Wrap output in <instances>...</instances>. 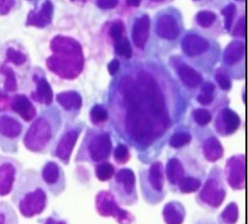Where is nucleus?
Listing matches in <instances>:
<instances>
[{
  "mask_svg": "<svg viewBox=\"0 0 248 224\" xmlns=\"http://www.w3.org/2000/svg\"><path fill=\"white\" fill-rule=\"evenodd\" d=\"M195 224H216V223L212 220H209V219H202V220H199Z\"/></svg>",
  "mask_w": 248,
  "mask_h": 224,
  "instance_id": "nucleus-52",
  "label": "nucleus"
},
{
  "mask_svg": "<svg viewBox=\"0 0 248 224\" xmlns=\"http://www.w3.org/2000/svg\"><path fill=\"white\" fill-rule=\"evenodd\" d=\"M148 185L157 193H161L164 188V169L160 161L154 162L146 172Z\"/></svg>",
  "mask_w": 248,
  "mask_h": 224,
  "instance_id": "nucleus-25",
  "label": "nucleus"
},
{
  "mask_svg": "<svg viewBox=\"0 0 248 224\" xmlns=\"http://www.w3.org/2000/svg\"><path fill=\"white\" fill-rule=\"evenodd\" d=\"M28 61L27 54L14 43L0 46V88L6 93H15L19 87L17 70Z\"/></svg>",
  "mask_w": 248,
  "mask_h": 224,
  "instance_id": "nucleus-4",
  "label": "nucleus"
},
{
  "mask_svg": "<svg viewBox=\"0 0 248 224\" xmlns=\"http://www.w3.org/2000/svg\"><path fill=\"white\" fill-rule=\"evenodd\" d=\"M114 49L119 55H122L126 58H130L133 54V50H132L130 42L126 38H123V37L115 42Z\"/></svg>",
  "mask_w": 248,
  "mask_h": 224,
  "instance_id": "nucleus-38",
  "label": "nucleus"
},
{
  "mask_svg": "<svg viewBox=\"0 0 248 224\" xmlns=\"http://www.w3.org/2000/svg\"><path fill=\"white\" fill-rule=\"evenodd\" d=\"M108 111L101 105L94 106L90 111V119L92 123H103L108 119Z\"/></svg>",
  "mask_w": 248,
  "mask_h": 224,
  "instance_id": "nucleus-36",
  "label": "nucleus"
},
{
  "mask_svg": "<svg viewBox=\"0 0 248 224\" xmlns=\"http://www.w3.org/2000/svg\"><path fill=\"white\" fill-rule=\"evenodd\" d=\"M58 104L67 111L78 110L81 106V97L75 91H64L56 95Z\"/></svg>",
  "mask_w": 248,
  "mask_h": 224,
  "instance_id": "nucleus-29",
  "label": "nucleus"
},
{
  "mask_svg": "<svg viewBox=\"0 0 248 224\" xmlns=\"http://www.w3.org/2000/svg\"><path fill=\"white\" fill-rule=\"evenodd\" d=\"M214 84L211 82H204L202 86L201 94L197 97V100L202 105H209L213 100Z\"/></svg>",
  "mask_w": 248,
  "mask_h": 224,
  "instance_id": "nucleus-35",
  "label": "nucleus"
},
{
  "mask_svg": "<svg viewBox=\"0 0 248 224\" xmlns=\"http://www.w3.org/2000/svg\"><path fill=\"white\" fill-rule=\"evenodd\" d=\"M181 47L188 56H196L203 53L209 48L208 42L195 34H189L182 40Z\"/></svg>",
  "mask_w": 248,
  "mask_h": 224,
  "instance_id": "nucleus-20",
  "label": "nucleus"
},
{
  "mask_svg": "<svg viewBox=\"0 0 248 224\" xmlns=\"http://www.w3.org/2000/svg\"><path fill=\"white\" fill-rule=\"evenodd\" d=\"M244 174L243 154L231 157L226 165V176L231 187L234 189H243Z\"/></svg>",
  "mask_w": 248,
  "mask_h": 224,
  "instance_id": "nucleus-15",
  "label": "nucleus"
},
{
  "mask_svg": "<svg viewBox=\"0 0 248 224\" xmlns=\"http://www.w3.org/2000/svg\"><path fill=\"white\" fill-rule=\"evenodd\" d=\"M126 2H127V4H128L129 6L137 7V6H139V5H140V0H126Z\"/></svg>",
  "mask_w": 248,
  "mask_h": 224,
  "instance_id": "nucleus-51",
  "label": "nucleus"
},
{
  "mask_svg": "<svg viewBox=\"0 0 248 224\" xmlns=\"http://www.w3.org/2000/svg\"><path fill=\"white\" fill-rule=\"evenodd\" d=\"M25 126L21 119L10 111H0V150L15 154L23 137Z\"/></svg>",
  "mask_w": 248,
  "mask_h": 224,
  "instance_id": "nucleus-7",
  "label": "nucleus"
},
{
  "mask_svg": "<svg viewBox=\"0 0 248 224\" xmlns=\"http://www.w3.org/2000/svg\"><path fill=\"white\" fill-rule=\"evenodd\" d=\"M136 82L143 95L144 104H146L150 114L163 127L168 128L170 124V115L162 90L154 78L149 73L142 71L138 74Z\"/></svg>",
  "mask_w": 248,
  "mask_h": 224,
  "instance_id": "nucleus-5",
  "label": "nucleus"
},
{
  "mask_svg": "<svg viewBox=\"0 0 248 224\" xmlns=\"http://www.w3.org/2000/svg\"><path fill=\"white\" fill-rule=\"evenodd\" d=\"M194 120L201 126L206 125L211 121V114L204 109H197L193 112Z\"/></svg>",
  "mask_w": 248,
  "mask_h": 224,
  "instance_id": "nucleus-42",
  "label": "nucleus"
},
{
  "mask_svg": "<svg viewBox=\"0 0 248 224\" xmlns=\"http://www.w3.org/2000/svg\"><path fill=\"white\" fill-rule=\"evenodd\" d=\"M9 109L24 122H31L37 114L32 101L26 95L20 93H16L10 97Z\"/></svg>",
  "mask_w": 248,
  "mask_h": 224,
  "instance_id": "nucleus-14",
  "label": "nucleus"
},
{
  "mask_svg": "<svg viewBox=\"0 0 248 224\" xmlns=\"http://www.w3.org/2000/svg\"><path fill=\"white\" fill-rule=\"evenodd\" d=\"M191 135L187 132H177L174 133L170 139V145L171 147H181L191 142Z\"/></svg>",
  "mask_w": 248,
  "mask_h": 224,
  "instance_id": "nucleus-37",
  "label": "nucleus"
},
{
  "mask_svg": "<svg viewBox=\"0 0 248 224\" xmlns=\"http://www.w3.org/2000/svg\"><path fill=\"white\" fill-rule=\"evenodd\" d=\"M117 5V0H97V6L101 9H112Z\"/></svg>",
  "mask_w": 248,
  "mask_h": 224,
  "instance_id": "nucleus-48",
  "label": "nucleus"
},
{
  "mask_svg": "<svg viewBox=\"0 0 248 224\" xmlns=\"http://www.w3.org/2000/svg\"><path fill=\"white\" fill-rule=\"evenodd\" d=\"M53 14V5L49 0H46L39 10H32L28 13L25 25L43 28L50 23Z\"/></svg>",
  "mask_w": 248,
  "mask_h": 224,
  "instance_id": "nucleus-18",
  "label": "nucleus"
},
{
  "mask_svg": "<svg viewBox=\"0 0 248 224\" xmlns=\"http://www.w3.org/2000/svg\"><path fill=\"white\" fill-rule=\"evenodd\" d=\"M216 19V15L210 11H202L197 15V22L202 27H209Z\"/></svg>",
  "mask_w": 248,
  "mask_h": 224,
  "instance_id": "nucleus-39",
  "label": "nucleus"
},
{
  "mask_svg": "<svg viewBox=\"0 0 248 224\" xmlns=\"http://www.w3.org/2000/svg\"><path fill=\"white\" fill-rule=\"evenodd\" d=\"M202 151L204 157L210 161L215 162L219 160L224 153V149L220 142L214 136H210L202 144Z\"/></svg>",
  "mask_w": 248,
  "mask_h": 224,
  "instance_id": "nucleus-26",
  "label": "nucleus"
},
{
  "mask_svg": "<svg viewBox=\"0 0 248 224\" xmlns=\"http://www.w3.org/2000/svg\"><path fill=\"white\" fill-rule=\"evenodd\" d=\"M113 182L116 184V191L121 202L125 204H133L137 200L135 188L136 178L132 170L127 168L120 169L115 174Z\"/></svg>",
  "mask_w": 248,
  "mask_h": 224,
  "instance_id": "nucleus-12",
  "label": "nucleus"
},
{
  "mask_svg": "<svg viewBox=\"0 0 248 224\" xmlns=\"http://www.w3.org/2000/svg\"><path fill=\"white\" fill-rule=\"evenodd\" d=\"M119 69V61L117 59H113L109 62L108 66V73L110 75H114L117 73Z\"/></svg>",
  "mask_w": 248,
  "mask_h": 224,
  "instance_id": "nucleus-49",
  "label": "nucleus"
},
{
  "mask_svg": "<svg viewBox=\"0 0 248 224\" xmlns=\"http://www.w3.org/2000/svg\"><path fill=\"white\" fill-rule=\"evenodd\" d=\"M225 196L226 188L221 179V172L218 168H215L205 181L200 193V199L209 207L218 208L223 203Z\"/></svg>",
  "mask_w": 248,
  "mask_h": 224,
  "instance_id": "nucleus-10",
  "label": "nucleus"
},
{
  "mask_svg": "<svg viewBox=\"0 0 248 224\" xmlns=\"http://www.w3.org/2000/svg\"><path fill=\"white\" fill-rule=\"evenodd\" d=\"M34 81L36 82V88L31 92V100L43 104L49 105L53 100L52 89L45 78L34 76Z\"/></svg>",
  "mask_w": 248,
  "mask_h": 224,
  "instance_id": "nucleus-21",
  "label": "nucleus"
},
{
  "mask_svg": "<svg viewBox=\"0 0 248 224\" xmlns=\"http://www.w3.org/2000/svg\"><path fill=\"white\" fill-rule=\"evenodd\" d=\"M240 125V118L236 112L230 109H224L216 119V130L224 136L234 133Z\"/></svg>",
  "mask_w": 248,
  "mask_h": 224,
  "instance_id": "nucleus-19",
  "label": "nucleus"
},
{
  "mask_svg": "<svg viewBox=\"0 0 248 224\" xmlns=\"http://www.w3.org/2000/svg\"><path fill=\"white\" fill-rule=\"evenodd\" d=\"M114 172H115V170H114L113 165H111L110 163H108V162L98 165L95 170L96 176L101 181H106V180L110 179L111 176L114 175Z\"/></svg>",
  "mask_w": 248,
  "mask_h": 224,
  "instance_id": "nucleus-34",
  "label": "nucleus"
},
{
  "mask_svg": "<svg viewBox=\"0 0 248 224\" xmlns=\"http://www.w3.org/2000/svg\"><path fill=\"white\" fill-rule=\"evenodd\" d=\"M19 0H0V16H5L18 8Z\"/></svg>",
  "mask_w": 248,
  "mask_h": 224,
  "instance_id": "nucleus-41",
  "label": "nucleus"
},
{
  "mask_svg": "<svg viewBox=\"0 0 248 224\" xmlns=\"http://www.w3.org/2000/svg\"><path fill=\"white\" fill-rule=\"evenodd\" d=\"M157 34L164 39H175L179 34V27L176 20L169 15L160 16L157 21Z\"/></svg>",
  "mask_w": 248,
  "mask_h": 224,
  "instance_id": "nucleus-22",
  "label": "nucleus"
},
{
  "mask_svg": "<svg viewBox=\"0 0 248 224\" xmlns=\"http://www.w3.org/2000/svg\"><path fill=\"white\" fill-rule=\"evenodd\" d=\"M123 31H124V24L121 20H116L113 22V24L110 27V36L111 38L116 42L119 39L122 38L123 35Z\"/></svg>",
  "mask_w": 248,
  "mask_h": 224,
  "instance_id": "nucleus-44",
  "label": "nucleus"
},
{
  "mask_svg": "<svg viewBox=\"0 0 248 224\" xmlns=\"http://www.w3.org/2000/svg\"><path fill=\"white\" fill-rule=\"evenodd\" d=\"M58 117L45 112L34 118L25 131L22 141L25 148L34 153H45L59 129Z\"/></svg>",
  "mask_w": 248,
  "mask_h": 224,
  "instance_id": "nucleus-3",
  "label": "nucleus"
},
{
  "mask_svg": "<svg viewBox=\"0 0 248 224\" xmlns=\"http://www.w3.org/2000/svg\"><path fill=\"white\" fill-rule=\"evenodd\" d=\"M10 97L8 93L0 88V111H7L9 108Z\"/></svg>",
  "mask_w": 248,
  "mask_h": 224,
  "instance_id": "nucleus-47",
  "label": "nucleus"
},
{
  "mask_svg": "<svg viewBox=\"0 0 248 224\" xmlns=\"http://www.w3.org/2000/svg\"><path fill=\"white\" fill-rule=\"evenodd\" d=\"M0 224H18L15 208L6 201H0Z\"/></svg>",
  "mask_w": 248,
  "mask_h": 224,
  "instance_id": "nucleus-31",
  "label": "nucleus"
},
{
  "mask_svg": "<svg viewBox=\"0 0 248 224\" xmlns=\"http://www.w3.org/2000/svg\"><path fill=\"white\" fill-rule=\"evenodd\" d=\"M234 14H235V5L234 4H229L222 10V15L225 17V27L228 30L231 28V26L232 24Z\"/></svg>",
  "mask_w": 248,
  "mask_h": 224,
  "instance_id": "nucleus-43",
  "label": "nucleus"
},
{
  "mask_svg": "<svg viewBox=\"0 0 248 224\" xmlns=\"http://www.w3.org/2000/svg\"><path fill=\"white\" fill-rule=\"evenodd\" d=\"M162 214L166 224H182L186 216V210L181 203L170 202L165 206Z\"/></svg>",
  "mask_w": 248,
  "mask_h": 224,
  "instance_id": "nucleus-24",
  "label": "nucleus"
},
{
  "mask_svg": "<svg viewBox=\"0 0 248 224\" xmlns=\"http://www.w3.org/2000/svg\"><path fill=\"white\" fill-rule=\"evenodd\" d=\"M178 75H179L182 82L190 88L197 87L202 81V76L196 70H194L192 67L185 65V64L179 66Z\"/></svg>",
  "mask_w": 248,
  "mask_h": 224,
  "instance_id": "nucleus-28",
  "label": "nucleus"
},
{
  "mask_svg": "<svg viewBox=\"0 0 248 224\" xmlns=\"http://www.w3.org/2000/svg\"><path fill=\"white\" fill-rule=\"evenodd\" d=\"M125 130L128 136L138 144H148L155 136L154 123L145 112L143 106H127Z\"/></svg>",
  "mask_w": 248,
  "mask_h": 224,
  "instance_id": "nucleus-6",
  "label": "nucleus"
},
{
  "mask_svg": "<svg viewBox=\"0 0 248 224\" xmlns=\"http://www.w3.org/2000/svg\"><path fill=\"white\" fill-rule=\"evenodd\" d=\"M113 156H114V160L119 164H124L128 162L130 158V152L128 147L123 144H117V146L114 149Z\"/></svg>",
  "mask_w": 248,
  "mask_h": 224,
  "instance_id": "nucleus-40",
  "label": "nucleus"
},
{
  "mask_svg": "<svg viewBox=\"0 0 248 224\" xmlns=\"http://www.w3.org/2000/svg\"><path fill=\"white\" fill-rule=\"evenodd\" d=\"M43 224H67L64 220H61V219H57L55 217H52V216H49L47 218H46L43 222Z\"/></svg>",
  "mask_w": 248,
  "mask_h": 224,
  "instance_id": "nucleus-50",
  "label": "nucleus"
},
{
  "mask_svg": "<svg viewBox=\"0 0 248 224\" xmlns=\"http://www.w3.org/2000/svg\"><path fill=\"white\" fill-rule=\"evenodd\" d=\"M119 91L124 99L125 106H143L144 98L136 80L131 77H124L119 82Z\"/></svg>",
  "mask_w": 248,
  "mask_h": 224,
  "instance_id": "nucleus-16",
  "label": "nucleus"
},
{
  "mask_svg": "<svg viewBox=\"0 0 248 224\" xmlns=\"http://www.w3.org/2000/svg\"><path fill=\"white\" fill-rule=\"evenodd\" d=\"M153 1H157V2H160V1H163V0H153Z\"/></svg>",
  "mask_w": 248,
  "mask_h": 224,
  "instance_id": "nucleus-53",
  "label": "nucleus"
},
{
  "mask_svg": "<svg viewBox=\"0 0 248 224\" xmlns=\"http://www.w3.org/2000/svg\"><path fill=\"white\" fill-rule=\"evenodd\" d=\"M50 48L55 53L46 60V66L51 72L65 79L78 75L82 68V56L77 42L58 36L51 41Z\"/></svg>",
  "mask_w": 248,
  "mask_h": 224,
  "instance_id": "nucleus-2",
  "label": "nucleus"
},
{
  "mask_svg": "<svg viewBox=\"0 0 248 224\" xmlns=\"http://www.w3.org/2000/svg\"><path fill=\"white\" fill-rule=\"evenodd\" d=\"M149 27H150V19L148 16L144 15L140 18L137 19L133 31H132V38L134 44L138 47L142 48L148 39L149 35Z\"/></svg>",
  "mask_w": 248,
  "mask_h": 224,
  "instance_id": "nucleus-23",
  "label": "nucleus"
},
{
  "mask_svg": "<svg viewBox=\"0 0 248 224\" xmlns=\"http://www.w3.org/2000/svg\"><path fill=\"white\" fill-rule=\"evenodd\" d=\"M11 200L25 218L41 214L46 208L47 196L40 174L32 169L22 171L11 192Z\"/></svg>",
  "mask_w": 248,
  "mask_h": 224,
  "instance_id": "nucleus-1",
  "label": "nucleus"
},
{
  "mask_svg": "<svg viewBox=\"0 0 248 224\" xmlns=\"http://www.w3.org/2000/svg\"><path fill=\"white\" fill-rule=\"evenodd\" d=\"M79 133H80L79 127L71 128L67 132H65L63 136L60 138L59 142L57 143L54 148V152H53L54 156L59 158L63 163L67 164L70 159L72 150L75 146V144L78 138Z\"/></svg>",
  "mask_w": 248,
  "mask_h": 224,
  "instance_id": "nucleus-17",
  "label": "nucleus"
},
{
  "mask_svg": "<svg viewBox=\"0 0 248 224\" xmlns=\"http://www.w3.org/2000/svg\"><path fill=\"white\" fill-rule=\"evenodd\" d=\"M216 80L218 81L219 86L224 89V90H229L232 87V82L231 80L223 74H217L216 75Z\"/></svg>",
  "mask_w": 248,
  "mask_h": 224,
  "instance_id": "nucleus-45",
  "label": "nucleus"
},
{
  "mask_svg": "<svg viewBox=\"0 0 248 224\" xmlns=\"http://www.w3.org/2000/svg\"><path fill=\"white\" fill-rule=\"evenodd\" d=\"M96 209L102 216L113 217L118 224H134V216L122 209L115 202L113 195L108 191H101L96 196Z\"/></svg>",
  "mask_w": 248,
  "mask_h": 224,
  "instance_id": "nucleus-8",
  "label": "nucleus"
},
{
  "mask_svg": "<svg viewBox=\"0 0 248 224\" xmlns=\"http://www.w3.org/2000/svg\"><path fill=\"white\" fill-rule=\"evenodd\" d=\"M72 1H74V0H72Z\"/></svg>",
  "mask_w": 248,
  "mask_h": 224,
  "instance_id": "nucleus-55",
  "label": "nucleus"
},
{
  "mask_svg": "<svg viewBox=\"0 0 248 224\" xmlns=\"http://www.w3.org/2000/svg\"><path fill=\"white\" fill-rule=\"evenodd\" d=\"M185 174V170L181 162L177 158H170L168 161L166 168V175L170 184L178 185Z\"/></svg>",
  "mask_w": 248,
  "mask_h": 224,
  "instance_id": "nucleus-27",
  "label": "nucleus"
},
{
  "mask_svg": "<svg viewBox=\"0 0 248 224\" xmlns=\"http://www.w3.org/2000/svg\"><path fill=\"white\" fill-rule=\"evenodd\" d=\"M201 185H202L201 180L198 179L197 177L191 176H185L179 181L177 186L182 193H192L199 190Z\"/></svg>",
  "mask_w": 248,
  "mask_h": 224,
  "instance_id": "nucleus-33",
  "label": "nucleus"
},
{
  "mask_svg": "<svg viewBox=\"0 0 248 224\" xmlns=\"http://www.w3.org/2000/svg\"><path fill=\"white\" fill-rule=\"evenodd\" d=\"M244 54V44L240 41H234L228 45L224 51V61L227 65L237 63Z\"/></svg>",
  "mask_w": 248,
  "mask_h": 224,
  "instance_id": "nucleus-30",
  "label": "nucleus"
},
{
  "mask_svg": "<svg viewBox=\"0 0 248 224\" xmlns=\"http://www.w3.org/2000/svg\"><path fill=\"white\" fill-rule=\"evenodd\" d=\"M237 1H244V0H237Z\"/></svg>",
  "mask_w": 248,
  "mask_h": 224,
  "instance_id": "nucleus-54",
  "label": "nucleus"
},
{
  "mask_svg": "<svg viewBox=\"0 0 248 224\" xmlns=\"http://www.w3.org/2000/svg\"><path fill=\"white\" fill-rule=\"evenodd\" d=\"M244 31H245V18H244V16H242L241 18L238 19L235 27L233 28L232 35L238 36V37H243Z\"/></svg>",
  "mask_w": 248,
  "mask_h": 224,
  "instance_id": "nucleus-46",
  "label": "nucleus"
},
{
  "mask_svg": "<svg viewBox=\"0 0 248 224\" xmlns=\"http://www.w3.org/2000/svg\"><path fill=\"white\" fill-rule=\"evenodd\" d=\"M40 176L45 187H46L51 194L57 195L63 191L65 186L64 173L56 162H46L42 168Z\"/></svg>",
  "mask_w": 248,
  "mask_h": 224,
  "instance_id": "nucleus-11",
  "label": "nucleus"
},
{
  "mask_svg": "<svg viewBox=\"0 0 248 224\" xmlns=\"http://www.w3.org/2000/svg\"><path fill=\"white\" fill-rule=\"evenodd\" d=\"M111 150V140L108 133H100L92 136L87 143L89 157L94 162L105 161Z\"/></svg>",
  "mask_w": 248,
  "mask_h": 224,
  "instance_id": "nucleus-13",
  "label": "nucleus"
},
{
  "mask_svg": "<svg viewBox=\"0 0 248 224\" xmlns=\"http://www.w3.org/2000/svg\"><path fill=\"white\" fill-rule=\"evenodd\" d=\"M22 172V164L14 157L0 154V197H6Z\"/></svg>",
  "mask_w": 248,
  "mask_h": 224,
  "instance_id": "nucleus-9",
  "label": "nucleus"
},
{
  "mask_svg": "<svg viewBox=\"0 0 248 224\" xmlns=\"http://www.w3.org/2000/svg\"><path fill=\"white\" fill-rule=\"evenodd\" d=\"M238 219V208L235 203L229 204L219 217L220 224H235Z\"/></svg>",
  "mask_w": 248,
  "mask_h": 224,
  "instance_id": "nucleus-32",
  "label": "nucleus"
}]
</instances>
